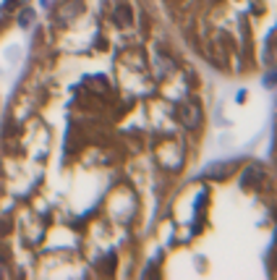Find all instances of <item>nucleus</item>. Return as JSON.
<instances>
[{
	"label": "nucleus",
	"mask_w": 277,
	"mask_h": 280,
	"mask_svg": "<svg viewBox=\"0 0 277 280\" xmlns=\"http://www.w3.org/2000/svg\"><path fill=\"white\" fill-rule=\"evenodd\" d=\"M13 18H18V21L32 18V13H26V0H0V29Z\"/></svg>",
	"instance_id": "nucleus-1"
},
{
	"label": "nucleus",
	"mask_w": 277,
	"mask_h": 280,
	"mask_svg": "<svg viewBox=\"0 0 277 280\" xmlns=\"http://www.w3.org/2000/svg\"><path fill=\"white\" fill-rule=\"evenodd\" d=\"M181 120L186 126H196V120H199V110L196 108H191V105H181Z\"/></svg>",
	"instance_id": "nucleus-2"
}]
</instances>
